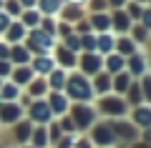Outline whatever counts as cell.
Returning a JSON list of instances; mask_svg holds the SVG:
<instances>
[{
	"label": "cell",
	"instance_id": "cell-8",
	"mask_svg": "<svg viewBox=\"0 0 151 148\" xmlns=\"http://www.w3.org/2000/svg\"><path fill=\"white\" fill-rule=\"evenodd\" d=\"M33 118H35V121H48L50 118V108L45 106V103H35V106H33Z\"/></svg>",
	"mask_w": 151,
	"mask_h": 148
},
{
	"label": "cell",
	"instance_id": "cell-35",
	"mask_svg": "<svg viewBox=\"0 0 151 148\" xmlns=\"http://www.w3.org/2000/svg\"><path fill=\"white\" fill-rule=\"evenodd\" d=\"M60 58L65 60L63 65H73V58H70V53H68V50H60Z\"/></svg>",
	"mask_w": 151,
	"mask_h": 148
},
{
	"label": "cell",
	"instance_id": "cell-18",
	"mask_svg": "<svg viewBox=\"0 0 151 148\" xmlns=\"http://www.w3.org/2000/svg\"><path fill=\"white\" fill-rule=\"evenodd\" d=\"M40 8L45 13H55V10H60V0H40Z\"/></svg>",
	"mask_w": 151,
	"mask_h": 148
},
{
	"label": "cell",
	"instance_id": "cell-41",
	"mask_svg": "<svg viewBox=\"0 0 151 148\" xmlns=\"http://www.w3.org/2000/svg\"><path fill=\"white\" fill-rule=\"evenodd\" d=\"M134 35H136V38H141V40H144V38H146V33L141 30V28H136V30H134Z\"/></svg>",
	"mask_w": 151,
	"mask_h": 148
},
{
	"label": "cell",
	"instance_id": "cell-30",
	"mask_svg": "<svg viewBox=\"0 0 151 148\" xmlns=\"http://www.w3.org/2000/svg\"><path fill=\"white\" fill-rule=\"evenodd\" d=\"M139 98H144L141 88H139V85H131V101H139Z\"/></svg>",
	"mask_w": 151,
	"mask_h": 148
},
{
	"label": "cell",
	"instance_id": "cell-11",
	"mask_svg": "<svg viewBox=\"0 0 151 148\" xmlns=\"http://www.w3.org/2000/svg\"><path fill=\"white\" fill-rule=\"evenodd\" d=\"M45 146H48V136H45L43 128H38L33 133V148H45Z\"/></svg>",
	"mask_w": 151,
	"mask_h": 148
},
{
	"label": "cell",
	"instance_id": "cell-25",
	"mask_svg": "<svg viewBox=\"0 0 151 148\" xmlns=\"http://www.w3.org/2000/svg\"><path fill=\"white\" fill-rule=\"evenodd\" d=\"M119 50H121V53H134V43H131V40H121L119 43Z\"/></svg>",
	"mask_w": 151,
	"mask_h": 148
},
{
	"label": "cell",
	"instance_id": "cell-24",
	"mask_svg": "<svg viewBox=\"0 0 151 148\" xmlns=\"http://www.w3.org/2000/svg\"><path fill=\"white\" fill-rule=\"evenodd\" d=\"M13 60H18V63H25V60H28V53L23 50V48H13Z\"/></svg>",
	"mask_w": 151,
	"mask_h": 148
},
{
	"label": "cell",
	"instance_id": "cell-10",
	"mask_svg": "<svg viewBox=\"0 0 151 148\" xmlns=\"http://www.w3.org/2000/svg\"><path fill=\"white\" fill-rule=\"evenodd\" d=\"M134 118H136V123H139V126H144V128L151 126V111H146V108H139V111L134 113Z\"/></svg>",
	"mask_w": 151,
	"mask_h": 148
},
{
	"label": "cell",
	"instance_id": "cell-46",
	"mask_svg": "<svg viewBox=\"0 0 151 148\" xmlns=\"http://www.w3.org/2000/svg\"><path fill=\"white\" fill-rule=\"evenodd\" d=\"M20 3H23L25 8H30V5H33V0H20Z\"/></svg>",
	"mask_w": 151,
	"mask_h": 148
},
{
	"label": "cell",
	"instance_id": "cell-7",
	"mask_svg": "<svg viewBox=\"0 0 151 148\" xmlns=\"http://www.w3.org/2000/svg\"><path fill=\"white\" fill-rule=\"evenodd\" d=\"M124 101H119V98H106L103 101V111L106 113H124Z\"/></svg>",
	"mask_w": 151,
	"mask_h": 148
},
{
	"label": "cell",
	"instance_id": "cell-14",
	"mask_svg": "<svg viewBox=\"0 0 151 148\" xmlns=\"http://www.w3.org/2000/svg\"><path fill=\"white\" fill-rule=\"evenodd\" d=\"M35 70H40V73H50V70H53V60H50V58H38L35 60Z\"/></svg>",
	"mask_w": 151,
	"mask_h": 148
},
{
	"label": "cell",
	"instance_id": "cell-48",
	"mask_svg": "<svg viewBox=\"0 0 151 148\" xmlns=\"http://www.w3.org/2000/svg\"><path fill=\"white\" fill-rule=\"evenodd\" d=\"M0 5H3V3H0Z\"/></svg>",
	"mask_w": 151,
	"mask_h": 148
},
{
	"label": "cell",
	"instance_id": "cell-1",
	"mask_svg": "<svg viewBox=\"0 0 151 148\" xmlns=\"http://www.w3.org/2000/svg\"><path fill=\"white\" fill-rule=\"evenodd\" d=\"M68 90H70V95L73 98H83V101H88L93 95V90H91V85H88V80L86 78H81V75H73V78L68 80Z\"/></svg>",
	"mask_w": 151,
	"mask_h": 148
},
{
	"label": "cell",
	"instance_id": "cell-5",
	"mask_svg": "<svg viewBox=\"0 0 151 148\" xmlns=\"http://www.w3.org/2000/svg\"><path fill=\"white\" fill-rule=\"evenodd\" d=\"M38 45H40V48H43V50H48V48H53V38H50L48 35V33H33V43H30V48H38Z\"/></svg>",
	"mask_w": 151,
	"mask_h": 148
},
{
	"label": "cell",
	"instance_id": "cell-45",
	"mask_svg": "<svg viewBox=\"0 0 151 148\" xmlns=\"http://www.w3.org/2000/svg\"><path fill=\"white\" fill-rule=\"evenodd\" d=\"M0 55H8V48L5 45H0Z\"/></svg>",
	"mask_w": 151,
	"mask_h": 148
},
{
	"label": "cell",
	"instance_id": "cell-28",
	"mask_svg": "<svg viewBox=\"0 0 151 148\" xmlns=\"http://www.w3.org/2000/svg\"><path fill=\"white\" fill-rule=\"evenodd\" d=\"M81 45L86 48V50H93V48H96V40H93L91 35H86V38H83V40H81Z\"/></svg>",
	"mask_w": 151,
	"mask_h": 148
},
{
	"label": "cell",
	"instance_id": "cell-22",
	"mask_svg": "<svg viewBox=\"0 0 151 148\" xmlns=\"http://www.w3.org/2000/svg\"><path fill=\"white\" fill-rule=\"evenodd\" d=\"M15 80L25 85L28 80H30V70H28V68H18V70H15Z\"/></svg>",
	"mask_w": 151,
	"mask_h": 148
},
{
	"label": "cell",
	"instance_id": "cell-4",
	"mask_svg": "<svg viewBox=\"0 0 151 148\" xmlns=\"http://www.w3.org/2000/svg\"><path fill=\"white\" fill-rule=\"evenodd\" d=\"M50 113H63V111H68V98L65 95H60V93H53L50 95Z\"/></svg>",
	"mask_w": 151,
	"mask_h": 148
},
{
	"label": "cell",
	"instance_id": "cell-31",
	"mask_svg": "<svg viewBox=\"0 0 151 148\" xmlns=\"http://www.w3.org/2000/svg\"><path fill=\"white\" fill-rule=\"evenodd\" d=\"M15 93H18V88H15V85H5V88H3V95H5V98H13Z\"/></svg>",
	"mask_w": 151,
	"mask_h": 148
},
{
	"label": "cell",
	"instance_id": "cell-17",
	"mask_svg": "<svg viewBox=\"0 0 151 148\" xmlns=\"http://www.w3.org/2000/svg\"><path fill=\"white\" fill-rule=\"evenodd\" d=\"M50 85H53V88H63V85H65V73H63V70H53Z\"/></svg>",
	"mask_w": 151,
	"mask_h": 148
},
{
	"label": "cell",
	"instance_id": "cell-34",
	"mask_svg": "<svg viewBox=\"0 0 151 148\" xmlns=\"http://www.w3.org/2000/svg\"><path fill=\"white\" fill-rule=\"evenodd\" d=\"M28 133H30V126H20V128H18V138H20V141L28 138Z\"/></svg>",
	"mask_w": 151,
	"mask_h": 148
},
{
	"label": "cell",
	"instance_id": "cell-47",
	"mask_svg": "<svg viewBox=\"0 0 151 148\" xmlns=\"http://www.w3.org/2000/svg\"><path fill=\"white\" fill-rule=\"evenodd\" d=\"M111 5H124V0H111Z\"/></svg>",
	"mask_w": 151,
	"mask_h": 148
},
{
	"label": "cell",
	"instance_id": "cell-44",
	"mask_svg": "<svg viewBox=\"0 0 151 148\" xmlns=\"http://www.w3.org/2000/svg\"><path fill=\"white\" fill-rule=\"evenodd\" d=\"M8 70H10V68H8L5 63H0V73H8Z\"/></svg>",
	"mask_w": 151,
	"mask_h": 148
},
{
	"label": "cell",
	"instance_id": "cell-43",
	"mask_svg": "<svg viewBox=\"0 0 151 148\" xmlns=\"http://www.w3.org/2000/svg\"><path fill=\"white\" fill-rule=\"evenodd\" d=\"M76 148H91V146H88V141H81V143H78Z\"/></svg>",
	"mask_w": 151,
	"mask_h": 148
},
{
	"label": "cell",
	"instance_id": "cell-37",
	"mask_svg": "<svg viewBox=\"0 0 151 148\" xmlns=\"http://www.w3.org/2000/svg\"><path fill=\"white\" fill-rule=\"evenodd\" d=\"M144 25L151 28V10H144Z\"/></svg>",
	"mask_w": 151,
	"mask_h": 148
},
{
	"label": "cell",
	"instance_id": "cell-38",
	"mask_svg": "<svg viewBox=\"0 0 151 148\" xmlns=\"http://www.w3.org/2000/svg\"><path fill=\"white\" fill-rule=\"evenodd\" d=\"M78 45H81V43H78V38H68V48H70V50H76Z\"/></svg>",
	"mask_w": 151,
	"mask_h": 148
},
{
	"label": "cell",
	"instance_id": "cell-21",
	"mask_svg": "<svg viewBox=\"0 0 151 148\" xmlns=\"http://www.w3.org/2000/svg\"><path fill=\"white\" fill-rule=\"evenodd\" d=\"M144 68H146L144 58H141V55H134V58H131V70H134V73H141Z\"/></svg>",
	"mask_w": 151,
	"mask_h": 148
},
{
	"label": "cell",
	"instance_id": "cell-15",
	"mask_svg": "<svg viewBox=\"0 0 151 148\" xmlns=\"http://www.w3.org/2000/svg\"><path fill=\"white\" fill-rule=\"evenodd\" d=\"M106 65H108V70H111V73H119V70L124 68V58H119V55H111Z\"/></svg>",
	"mask_w": 151,
	"mask_h": 148
},
{
	"label": "cell",
	"instance_id": "cell-40",
	"mask_svg": "<svg viewBox=\"0 0 151 148\" xmlns=\"http://www.w3.org/2000/svg\"><path fill=\"white\" fill-rule=\"evenodd\" d=\"M60 136V131H58V126H53V128H50V138H53V141H55V138H58Z\"/></svg>",
	"mask_w": 151,
	"mask_h": 148
},
{
	"label": "cell",
	"instance_id": "cell-3",
	"mask_svg": "<svg viewBox=\"0 0 151 148\" xmlns=\"http://www.w3.org/2000/svg\"><path fill=\"white\" fill-rule=\"evenodd\" d=\"M76 121H78V123H76V126H78V128H88V126H91V121H93V111H91V108H86V106H78V108H76Z\"/></svg>",
	"mask_w": 151,
	"mask_h": 148
},
{
	"label": "cell",
	"instance_id": "cell-36",
	"mask_svg": "<svg viewBox=\"0 0 151 148\" xmlns=\"http://www.w3.org/2000/svg\"><path fill=\"white\" fill-rule=\"evenodd\" d=\"M73 146V138H60L58 141V148H70Z\"/></svg>",
	"mask_w": 151,
	"mask_h": 148
},
{
	"label": "cell",
	"instance_id": "cell-6",
	"mask_svg": "<svg viewBox=\"0 0 151 148\" xmlns=\"http://www.w3.org/2000/svg\"><path fill=\"white\" fill-rule=\"evenodd\" d=\"M18 116H20V106H0V118H3L5 123L15 121Z\"/></svg>",
	"mask_w": 151,
	"mask_h": 148
},
{
	"label": "cell",
	"instance_id": "cell-20",
	"mask_svg": "<svg viewBox=\"0 0 151 148\" xmlns=\"http://www.w3.org/2000/svg\"><path fill=\"white\" fill-rule=\"evenodd\" d=\"M113 23H116L119 30H129V15H124V13H119V15L113 18Z\"/></svg>",
	"mask_w": 151,
	"mask_h": 148
},
{
	"label": "cell",
	"instance_id": "cell-23",
	"mask_svg": "<svg viewBox=\"0 0 151 148\" xmlns=\"http://www.w3.org/2000/svg\"><path fill=\"white\" fill-rule=\"evenodd\" d=\"M93 25H96V28H101V30H106V28L111 25V20H108L106 15H93Z\"/></svg>",
	"mask_w": 151,
	"mask_h": 148
},
{
	"label": "cell",
	"instance_id": "cell-19",
	"mask_svg": "<svg viewBox=\"0 0 151 148\" xmlns=\"http://www.w3.org/2000/svg\"><path fill=\"white\" fill-rule=\"evenodd\" d=\"M96 48H98V50H103V53H108V50L113 48V40L108 35H103V38H98V40H96Z\"/></svg>",
	"mask_w": 151,
	"mask_h": 148
},
{
	"label": "cell",
	"instance_id": "cell-27",
	"mask_svg": "<svg viewBox=\"0 0 151 148\" xmlns=\"http://www.w3.org/2000/svg\"><path fill=\"white\" fill-rule=\"evenodd\" d=\"M33 93H35V95H43V93H45V80H35V85H33Z\"/></svg>",
	"mask_w": 151,
	"mask_h": 148
},
{
	"label": "cell",
	"instance_id": "cell-26",
	"mask_svg": "<svg viewBox=\"0 0 151 148\" xmlns=\"http://www.w3.org/2000/svg\"><path fill=\"white\" fill-rule=\"evenodd\" d=\"M96 88L98 90H108V78H106V75H98V78H96Z\"/></svg>",
	"mask_w": 151,
	"mask_h": 148
},
{
	"label": "cell",
	"instance_id": "cell-9",
	"mask_svg": "<svg viewBox=\"0 0 151 148\" xmlns=\"http://www.w3.org/2000/svg\"><path fill=\"white\" fill-rule=\"evenodd\" d=\"M98 68H101V58H98V55H86V58H83V70L96 73Z\"/></svg>",
	"mask_w": 151,
	"mask_h": 148
},
{
	"label": "cell",
	"instance_id": "cell-16",
	"mask_svg": "<svg viewBox=\"0 0 151 148\" xmlns=\"http://www.w3.org/2000/svg\"><path fill=\"white\" fill-rule=\"evenodd\" d=\"M23 33H25V28H23L20 23H13V25L8 28V35H10V40H18V38H23Z\"/></svg>",
	"mask_w": 151,
	"mask_h": 148
},
{
	"label": "cell",
	"instance_id": "cell-32",
	"mask_svg": "<svg viewBox=\"0 0 151 148\" xmlns=\"http://www.w3.org/2000/svg\"><path fill=\"white\" fill-rule=\"evenodd\" d=\"M25 25H38V15H35V13H28V15H25Z\"/></svg>",
	"mask_w": 151,
	"mask_h": 148
},
{
	"label": "cell",
	"instance_id": "cell-13",
	"mask_svg": "<svg viewBox=\"0 0 151 148\" xmlns=\"http://www.w3.org/2000/svg\"><path fill=\"white\" fill-rule=\"evenodd\" d=\"M113 88L119 90V93H124V90H129V75H126V73L116 75V80H113Z\"/></svg>",
	"mask_w": 151,
	"mask_h": 148
},
{
	"label": "cell",
	"instance_id": "cell-39",
	"mask_svg": "<svg viewBox=\"0 0 151 148\" xmlns=\"http://www.w3.org/2000/svg\"><path fill=\"white\" fill-rule=\"evenodd\" d=\"M144 88H146V98H149V101H151V78H146Z\"/></svg>",
	"mask_w": 151,
	"mask_h": 148
},
{
	"label": "cell",
	"instance_id": "cell-42",
	"mask_svg": "<svg viewBox=\"0 0 151 148\" xmlns=\"http://www.w3.org/2000/svg\"><path fill=\"white\" fill-rule=\"evenodd\" d=\"M103 5H106V0H93V8H96V10H98V8H103Z\"/></svg>",
	"mask_w": 151,
	"mask_h": 148
},
{
	"label": "cell",
	"instance_id": "cell-33",
	"mask_svg": "<svg viewBox=\"0 0 151 148\" xmlns=\"http://www.w3.org/2000/svg\"><path fill=\"white\" fill-rule=\"evenodd\" d=\"M8 10L10 13H20V3H18V0H8Z\"/></svg>",
	"mask_w": 151,
	"mask_h": 148
},
{
	"label": "cell",
	"instance_id": "cell-12",
	"mask_svg": "<svg viewBox=\"0 0 151 148\" xmlns=\"http://www.w3.org/2000/svg\"><path fill=\"white\" fill-rule=\"evenodd\" d=\"M111 131H116L119 136H124V138H134V136H136V131H134V128L121 126V123H111Z\"/></svg>",
	"mask_w": 151,
	"mask_h": 148
},
{
	"label": "cell",
	"instance_id": "cell-2",
	"mask_svg": "<svg viewBox=\"0 0 151 148\" xmlns=\"http://www.w3.org/2000/svg\"><path fill=\"white\" fill-rule=\"evenodd\" d=\"M93 141H96L98 146L108 148L113 141H116V136H113V131H111V128H96V131H93Z\"/></svg>",
	"mask_w": 151,
	"mask_h": 148
},
{
	"label": "cell",
	"instance_id": "cell-29",
	"mask_svg": "<svg viewBox=\"0 0 151 148\" xmlns=\"http://www.w3.org/2000/svg\"><path fill=\"white\" fill-rule=\"evenodd\" d=\"M8 28H10V18L5 13H0V30H8Z\"/></svg>",
	"mask_w": 151,
	"mask_h": 148
}]
</instances>
